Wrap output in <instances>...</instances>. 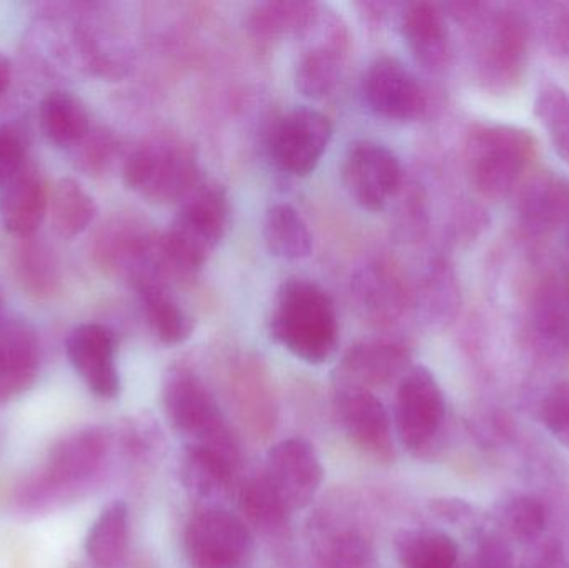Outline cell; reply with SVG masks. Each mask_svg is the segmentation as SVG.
Listing matches in <instances>:
<instances>
[{
  "label": "cell",
  "instance_id": "cell-8",
  "mask_svg": "<svg viewBox=\"0 0 569 568\" xmlns=\"http://www.w3.org/2000/svg\"><path fill=\"white\" fill-rule=\"evenodd\" d=\"M183 549L190 568H246L256 539L246 520L222 506H202L187 524Z\"/></svg>",
  "mask_w": 569,
  "mask_h": 568
},
{
  "label": "cell",
  "instance_id": "cell-37",
  "mask_svg": "<svg viewBox=\"0 0 569 568\" xmlns=\"http://www.w3.org/2000/svg\"><path fill=\"white\" fill-rule=\"evenodd\" d=\"M77 152H79V162L82 169L89 172L102 170L110 162V157L116 150V142L112 137L106 132H92L90 130L79 143H77Z\"/></svg>",
  "mask_w": 569,
  "mask_h": 568
},
{
  "label": "cell",
  "instance_id": "cell-31",
  "mask_svg": "<svg viewBox=\"0 0 569 568\" xmlns=\"http://www.w3.org/2000/svg\"><path fill=\"white\" fill-rule=\"evenodd\" d=\"M498 526L521 544L535 542L547 529L543 504L527 494H511L495 506Z\"/></svg>",
  "mask_w": 569,
  "mask_h": 568
},
{
  "label": "cell",
  "instance_id": "cell-36",
  "mask_svg": "<svg viewBox=\"0 0 569 568\" xmlns=\"http://www.w3.org/2000/svg\"><path fill=\"white\" fill-rule=\"evenodd\" d=\"M26 156V137L22 130L13 123L0 126V186L27 166Z\"/></svg>",
  "mask_w": 569,
  "mask_h": 568
},
{
  "label": "cell",
  "instance_id": "cell-39",
  "mask_svg": "<svg viewBox=\"0 0 569 568\" xmlns=\"http://www.w3.org/2000/svg\"><path fill=\"white\" fill-rule=\"evenodd\" d=\"M20 269L23 272V283L27 286H33L36 292L42 293L50 289L53 282L52 266L47 262L46 257L42 252L37 249L23 250L22 263Z\"/></svg>",
  "mask_w": 569,
  "mask_h": 568
},
{
  "label": "cell",
  "instance_id": "cell-9",
  "mask_svg": "<svg viewBox=\"0 0 569 568\" xmlns=\"http://www.w3.org/2000/svg\"><path fill=\"white\" fill-rule=\"evenodd\" d=\"M530 22L513 7L498 10L485 33L480 77L490 92L507 93L523 79L530 57Z\"/></svg>",
  "mask_w": 569,
  "mask_h": 568
},
{
  "label": "cell",
  "instance_id": "cell-23",
  "mask_svg": "<svg viewBox=\"0 0 569 568\" xmlns=\"http://www.w3.org/2000/svg\"><path fill=\"white\" fill-rule=\"evenodd\" d=\"M43 136L60 147H73L90 132V116L79 97L66 90H52L39 106Z\"/></svg>",
  "mask_w": 569,
  "mask_h": 568
},
{
  "label": "cell",
  "instance_id": "cell-19",
  "mask_svg": "<svg viewBox=\"0 0 569 568\" xmlns=\"http://www.w3.org/2000/svg\"><path fill=\"white\" fill-rule=\"evenodd\" d=\"M47 212L49 193L32 167H23L0 186V223L12 236L27 239L36 233Z\"/></svg>",
  "mask_w": 569,
  "mask_h": 568
},
{
  "label": "cell",
  "instance_id": "cell-21",
  "mask_svg": "<svg viewBox=\"0 0 569 568\" xmlns=\"http://www.w3.org/2000/svg\"><path fill=\"white\" fill-rule=\"evenodd\" d=\"M147 323L153 336L166 346H180L193 336L196 320L173 299L160 280L136 283Z\"/></svg>",
  "mask_w": 569,
  "mask_h": 568
},
{
  "label": "cell",
  "instance_id": "cell-10",
  "mask_svg": "<svg viewBox=\"0 0 569 568\" xmlns=\"http://www.w3.org/2000/svg\"><path fill=\"white\" fill-rule=\"evenodd\" d=\"M262 477L291 516L313 502L323 484L325 469L308 440L291 437L269 450Z\"/></svg>",
  "mask_w": 569,
  "mask_h": 568
},
{
  "label": "cell",
  "instance_id": "cell-11",
  "mask_svg": "<svg viewBox=\"0 0 569 568\" xmlns=\"http://www.w3.org/2000/svg\"><path fill=\"white\" fill-rule=\"evenodd\" d=\"M333 409L345 436L361 454L380 464L393 462L397 457L393 422L373 390L337 386Z\"/></svg>",
  "mask_w": 569,
  "mask_h": 568
},
{
  "label": "cell",
  "instance_id": "cell-14",
  "mask_svg": "<svg viewBox=\"0 0 569 568\" xmlns=\"http://www.w3.org/2000/svg\"><path fill=\"white\" fill-rule=\"evenodd\" d=\"M363 97L377 116L388 120H413L423 112L425 92L401 60L377 57L363 76Z\"/></svg>",
  "mask_w": 569,
  "mask_h": 568
},
{
  "label": "cell",
  "instance_id": "cell-17",
  "mask_svg": "<svg viewBox=\"0 0 569 568\" xmlns=\"http://www.w3.org/2000/svg\"><path fill=\"white\" fill-rule=\"evenodd\" d=\"M401 36L413 59L427 72L441 73L451 62V36L447 13L433 2H413L405 7Z\"/></svg>",
  "mask_w": 569,
  "mask_h": 568
},
{
  "label": "cell",
  "instance_id": "cell-34",
  "mask_svg": "<svg viewBox=\"0 0 569 568\" xmlns=\"http://www.w3.org/2000/svg\"><path fill=\"white\" fill-rule=\"evenodd\" d=\"M535 339L541 349L560 352L569 346V303L565 297L547 293L533 313Z\"/></svg>",
  "mask_w": 569,
  "mask_h": 568
},
{
  "label": "cell",
  "instance_id": "cell-22",
  "mask_svg": "<svg viewBox=\"0 0 569 568\" xmlns=\"http://www.w3.org/2000/svg\"><path fill=\"white\" fill-rule=\"evenodd\" d=\"M130 510L123 500H112L100 510L86 537V554L100 568L122 564L129 549Z\"/></svg>",
  "mask_w": 569,
  "mask_h": 568
},
{
  "label": "cell",
  "instance_id": "cell-30",
  "mask_svg": "<svg viewBox=\"0 0 569 568\" xmlns=\"http://www.w3.org/2000/svg\"><path fill=\"white\" fill-rule=\"evenodd\" d=\"M521 216L535 229H550L569 216V186L557 177L533 180L521 197Z\"/></svg>",
  "mask_w": 569,
  "mask_h": 568
},
{
  "label": "cell",
  "instance_id": "cell-15",
  "mask_svg": "<svg viewBox=\"0 0 569 568\" xmlns=\"http://www.w3.org/2000/svg\"><path fill=\"white\" fill-rule=\"evenodd\" d=\"M67 356L77 376L100 399L120 396L122 380L117 367L116 336L100 323H82L67 339Z\"/></svg>",
  "mask_w": 569,
  "mask_h": 568
},
{
  "label": "cell",
  "instance_id": "cell-28",
  "mask_svg": "<svg viewBox=\"0 0 569 568\" xmlns=\"http://www.w3.org/2000/svg\"><path fill=\"white\" fill-rule=\"evenodd\" d=\"M318 568H377L370 540L351 526L327 529L315 544Z\"/></svg>",
  "mask_w": 569,
  "mask_h": 568
},
{
  "label": "cell",
  "instance_id": "cell-32",
  "mask_svg": "<svg viewBox=\"0 0 569 568\" xmlns=\"http://www.w3.org/2000/svg\"><path fill=\"white\" fill-rule=\"evenodd\" d=\"M535 116L548 130L555 152L569 163V92L555 82L541 83L535 99Z\"/></svg>",
  "mask_w": 569,
  "mask_h": 568
},
{
  "label": "cell",
  "instance_id": "cell-6",
  "mask_svg": "<svg viewBox=\"0 0 569 568\" xmlns=\"http://www.w3.org/2000/svg\"><path fill=\"white\" fill-rule=\"evenodd\" d=\"M123 183L149 202L180 203L202 183L196 150L176 137L150 140L123 163Z\"/></svg>",
  "mask_w": 569,
  "mask_h": 568
},
{
  "label": "cell",
  "instance_id": "cell-40",
  "mask_svg": "<svg viewBox=\"0 0 569 568\" xmlns=\"http://www.w3.org/2000/svg\"><path fill=\"white\" fill-rule=\"evenodd\" d=\"M10 79H12V67H10L9 59L0 52V96L9 89Z\"/></svg>",
  "mask_w": 569,
  "mask_h": 568
},
{
  "label": "cell",
  "instance_id": "cell-24",
  "mask_svg": "<svg viewBox=\"0 0 569 568\" xmlns=\"http://www.w3.org/2000/svg\"><path fill=\"white\" fill-rule=\"evenodd\" d=\"M263 240L277 259L297 262L307 259L313 250L308 223L290 203H273L263 220Z\"/></svg>",
  "mask_w": 569,
  "mask_h": 568
},
{
  "label": "cell",
  "instance_id": "cell-16",
  "mask_svg": "<svg viewBox=\"0 0 569 568\" xmlns=\"http://www.w3.org/2000/svg\"><path fill=\"white\" fill-rule=\"evenodd\" d=\"M411 353L401 343L391 340H363L347 350L337 370V386L375 387L400 382L410 370Z\"/></svg>",
  "mask_w": 569,
  "mask_h": 568
},
{
  "label": "cell",
  "instance_id": "cell-4",
  "mask_svg": "<svg viewBox=\"0 0 569 568\" xmlns=\"http://www.w3.org/2000/svg\"><path fill=\"white\" fill-rule=\"evenodd\" d=\"M109 439L99 427L79 430L60 439L50 449L46 466L20 487L26 509H40L90 486L102 472Z\"/></svg>",
  "mask_w": 569,
  "mask_h": 568
},
{
  "label": "cell",
  "instance_id": "cell-27",
  "mask_svg": "<svg viewBox=\"0 0 569 568\" xmlns=\"http://www.w3.org/2000/svg\"><path fill=\"white\" fill-rule=\"evenodd\" d=\"M345 49L340 39L310 47L297 67V89L311 100L333 92L343 70Z\"/></svg>",
  "mask_w": 569,
  "mask_h": 568
},
{
  "label": "cell",
  "instance_id": "cell-13",
  "mask_svg": "<svg viewBox=\"0 0 569 568\" xmlns=\"http://www.w3.org/2000/svg\"><path fill=\"white\" fill-rule=\"evenodd\" d=\"M333 137L330 119L320 110L301 106L284 113L270 136V153L280 170L307 177L317 169Z\"/></svg>",
  "mask_w": 569,
  "mask_h": 568
},
{
  "label": "cell",
  "instance_id": "cell-7",
  "mask_svg": "<svg viewBox=\"0 0 569 568\" xmlns=\"http://www.w3.org/2000/svg\"><path fill=\"white\" fill-rule=\"evenodd\" d=\"M447 422V399L437 377L425 366H411L395 396V436L407 452L430 457Z\"/></svg>",
  "mask_w": 569,
  "mask_h": 568
},
{
  "label": "cell",
  "instance_id": "cell-20",
  "mask_svg": "<svg viewBox=\"0 0 569 568\" xmlns=\"http://www.w3.org/2000/svg\"><path fill=\"white\" fill-rule=\"evenodd\" d=\"M237 464L210 447L186 446L180 459L183 489L207 502L206 506H220L219 500L226 499L232 490Z\"/></svg>",
  "mask_w": 569,
  "mask_h": 568
},
{
  "label": "cell",
  "instance_id": "cell-12",
  "mask_svg": "<svg viewBox=\"0 0 569 568\" xmlns=\"http://www.w3.org/2000/svg\"><path fill=\"white\" fill-rule=\"evenodd\" d=\"M401 177L400 159L383 143L357 140L345 153L341 179L348 196L361 209L383 210L400 189Z\"/></svg>",
  "mask_w": 569,
  "mask_h": 568
},
{
  "label": "cell",
  "instance_id": "cell-1",
  "mask_svg": "<svg viewBox=\"0 0 569 568\" xmlns=\"http://www.w3.org/2000/svg\"><path fill=\"white\" fill-rule=\"evenodd\" d=\"M270 336L310 366L333 359L340 343V322L327 290L298 277L283 282L273 302Z\"/></svg>",
  "mask_w": 569,
  "mask_h": 568
},
{
  "label": "cell",
  "instance_id": "cell-29",
  "mask_svg": "<svg viewBox=\"0 0 569 568\" xmlns=\"http://www.w3.org/2000/svg\"><path fill=\"white\" fill-rule=\"evenodd\" d=\"M317 3L269 2L257 7L252 29L259 37L276 39L283 36H307L320 20Z\"/></svg>",
  "mask_w": 569,
  "mask_h": 568
},
{
  "label": "cell",
  "instance_id": "cell-2",
  "mask_svg": "<svg viewBox=\"0 0 569 568\" xmlns=\"http://www.w3.org/2000/svg\"><path fill=\"white\" fill-rule=\"evenodd\" d=\"M230 222L229 192L216 182L200 183L180 202L169 230L160 237L169 272L190 276L202 269L226 239Z\"/></svg>",
  "mask_w": 569,
  "mask_h": 568
},
{
  "label": "cell",
  "instance_id": "cell-25",
  "mask_svg": "<svg viewBox=\"0 0 569 568\" xmlns=\"http://www.w3.org/2000/svg\"><path fill=\"white\" fill-rule=\"evenodd\" d=\"M395 549L401 568H457V540L443 530L410 529L398 534Z\"/></svg>",
  "mask_w": 569,
  "mask_h": 568
},
{
  "label": "cell",
  "instance_id": "cell-3",
  "mask_svg": "<svg viewBox=\"0 0 569 568\" xmlns=\"http://www.w3.org/2000/svg\"><path fill=\"white\" fill-rule=\"evenodd\" d=\"M537 139L523 127L478 123L467 142L471 182L487 199L510 196L537 157Z\"/></svg>",
  "mask_w": 569,
  "mask_h": 568
},
{
  "label": "cell",
  "instance_id": "cell-38",
  "mask_svg": "<svg viewBox=\"0 0 569 568\" xmlns=\"http://www.w3.org/2000/svg\"><path fill=\"white\" fill-rule=\"evenodd\" d=\"M548 49L558 57L569 59V2L555 3L543 27Z\"/></svg>",
  "mask_w": 569,
  "mask_h": 568
},
{
  "label": "cell",
  "instance_id": "cell-26",
  "mask_svg": "<svg viewBox=\"0 0 569 568\" xmlns=\"http://www.w3.org/2000/svg\"><path fill=\"white\" fill-rule=\"evenodd\" d=\"M93 197L77 180L63 177L49 193V216L60 237L72 239L89 229L97 216Z\"/></svg>",
  "mask_w": 569,
  "mask_h": 568
},
{
  "label": "cell",
  "instance_id": "cell-41",
  "mask_svg": "<svg viewBox=\"0 0 569 568\" xmlns=\"http://www.w3.org/2000/svg\"><path fill=\"white\" fill-rule=\"evenodd\" d=\"M470 568H483V567L477 566V564H475V566H471Z\"/></svg>",
  "mask_w": 569,
  "mask_h": 568
},
{
  "label": "cell",
  "instance_id": "cell-5",
  "mask_svg": "<svg viewBox=\"0 0 569 568\" xmlns=\"http://www.w3.org/2000/svg\"><path fill=\"white\" fill-rule=\"evenodd\" d=\"M163 412L186 446L219 450L239 462V446L212 390L187 367H173L162 386Z\"/></svg>",
  "mask_w": 569,
  "mask_h": 568
},
{
  "label": "cell",
  "instance_id": "cell-18",
  "mask_svg": "<svg viewBox=\"0 0 569 568\" xmlns=\"http://www.w3.org/2000/svg\"><path fill=\"white\" fill-rule=\"evenodd\" d=\"M39 366L36 330L26 320L0 316V403L26 393L36 382Z\"/></svg>",
  "mask_w": 569,
  "mask_h": 568
},
{
  "label": "cell",
  "instance_id": "cell-35",
  "mask_svg": "<svg viewBox=\"0 0 569 568\" xmlns=\"http://www.w3.org/2000/svg\"><path fill=\"white\" fill-rule=\"evenodd\" d=\"M541 419L548 432L569 449V380L558 383L545 397Z\"/></svg>",
  "mask_w": 569,
  "mask_h": 568
},
{
  "label": "cell",
  "instance_id": "cell-33",
  "mask_svg": "<svg viewBox=\"0 0 569 568\" xmlns=\"http://www.w3.org/2000/svg\"><path fill=\"white\" fill-rule=\"evenodd\" d=\"M240 509L247 520L263 532H277L283 529L290 519V514L273 496L262 474L243 484L240 490Z\"/></svg>",
  "mask_w": 569,
  "mask_h": 568
}]
</instances>
